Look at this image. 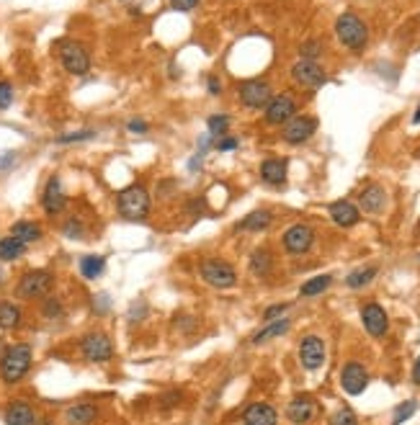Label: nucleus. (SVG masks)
Segmentation results:
<instances>
[{"instance_id": "de8ad7c7", "label": "nucleus", "mask_w": 420, "mask_h": 425, "mask_svg": "<svg viewBox=\"0 0 420 425\" xmlns=\"http://www.w3.org/2000/svg\"><path fill=\"white\" fill-rule=\"evenodd\" d=\"M413 121H415V124H420V106H418V111H415V116H413Z\"/></svg>"}, {"instance_id": "f8f14e48", "label": "nucleus", "mask_w": 420, "mask_h": 425, "mask_svg": "<svg viewBox=\"0 0 420 425\" xmlns=\"http://www.w3.org/2000/svg\"><path fill=\"white\" fill-rule=\"evenodd\" d=\"M314 132H317V119H312V116H292V119L284 124L281 137H284L289 144H302V142L310 140Z\"/></svg>"}, {"instance_id": "412c9836", "label": "nucleus", "mask_w": 420, "mask_h": 425, "mask_svg": "<svg viewBox=\"0 0 420 425\" xmlns=\"http://www.w3.org/2000/svg\"><path fill=\"white\" fill-rule=\"evenodd\" d=\"M358 201H361V209L366 214H379V212H385L387 193H385V188H382V186L371 183V186H366L361 193H358Z\"/></svg>"}, {"instance_id": "c85d7f7f", "label": "nucleus", "mask_w": 420, "mask_h": 425, "mask_svg": "<svg viewBox=\"0 0 420 425\" xmlns=\"http://www.w3.org/2000/svg\"><path fill=\"white\" fill-rule=\"evenodd\" d=\"M289 327H292V322H289V319H276V322H271L268 327H263L261 333H256L253 343H256V346H261V343H268V340H273V338H281L284 333H289Z\"/></svg>"}, {"instance_id": "4be33fe9", "label": "nucleus", "mask_w": 420, "mask_h": 425, "mask_svg": "<svg viewBox=\"0 0 420 425\" xmlns=\"http://www.w3.org/2000/svg\"><path fill=\"white\" fill-rule=\"evenodd\" d=\"M286 170H289L286 160H281V157H268V160L261 163V178H263V183L268 186H284Z\"/></svg>"}, {"instance_id": "c03bdc74", "label": "nucleus", "mask_w": 420, "mask_h": 425, "mask_svg": "<svg viewBox=\"0 0 420 425\" xmlns=\"http://www.w3.org/2000/svg\"><path fill=\"white\" fill-rule=\"evenodd\" d=\"M286 312V305H273V307H268V310L263 312V317L268 319V322H273V319L278 317V314H284Z\"/></svg>"}, {"instance_id": "393cba45", "label": "nucleus", "mask_w": 420, "mask_h": 425, "mask_svg": "<svg viewBox=\"0 0 420 425\" xmlns=\"http://www.w3.org/2000/svg\"><path fill=\"white\" fill-rule=\"evenodd\" d=\"M26 242H21L18 237H13V234H6V237H0V261L3 263H13L18 261V258H23L26 255Z\"/></svg>"}, {"instance_id": "09e8293b", "label": "nucleus", "mask_w": 420, "mask_h": 425, "mask_svg": "<svg viewBox=\"0 0 420 425\" xmlns=\"http://www.w3.org/2000/svg\"><path fill=\"white\" fill-rule=\"evenodd\" d=\"M418 234H420V222H418Z\"/></svg>"}, {"instance_id": "b1692460", "label": "nucleus", "mask_w": 420, "mask_h": 425, "mask_svg": "<svg viewBox=\"0 0 420 425\" xmlns=\"http://www.w3.org/2000/svg\"><path fill=\"white\" fill-rule=\"evenodd\" d=\"M8 234H13V237H18L21 242H26V245H31V242H39L44 237V230L39 222L34 220H18L11 225V232Z\"/></svg>"}, {"instance_id": "ea45409f", "label": "nucleus", "mask_w": 420, "mask_h": 425, "mask_svg": "<svg viewBox=\"0 0 420 425\" xmlns=\"http://www.w3.org/2000/svg\"><path fill=\"white\" fill-rule=\"evenodd\" d=\"M93 135H96L93 129H80V132H72V135L57 137V142H59V144H67V142H83V140H91Z\"/></svg>"}, {"instance_id": "f03ea898", "label": "nucleus", "mask_w": 420, "mask_h": 425, "mask_svg": "<svg viewBox=\"0 0 420 425\" xmlns=\"http://www.w3.org/2000/svg\"><path fill=\"white\" fill-rule=\"evenodd\" d=\"M116 209L124 220L129 222H142L150 214V193L142 183H132L121 188L116 196Z\"/></svg>"}, {"instance_id": "c756f323", "label": "nucleus", "mask_w": 420, "mask_h": 425, "mask_svg": "<svg viewBox=\"0 0 420 425\" xmlns=\"http://www.w3.org/2000/svg\"><path fill=\"white\" fill-rule=\"evenodd\" d=\"M271 266H273V258L266 248L256 250V253L250 255V271L256 273V276H268Z\"/></svg>"}, {"instance_id": "2f4dec72", "label": "nucleus", "mask_w": 420, "mask_h": 425, "mask_svg": "<svg viewBox=\"0 0 420 425\" xmlns=\"http://www.w3.org/2000/svg\"><path fill=\"white\" fill-rule=\"evenodd\" d=\"M374 276H377V268H374V266H366V268L353 271V273L346 278V283H348L351 289H361V286H366V283L374 281Z\"/></svg>"}, {"instance_id": "0eeeda50", "label": "nucleus", "mask_w": 420, "mask_h": 425, "mask_svg": "<svg viewBox=\"0 0 420 425\" xmlns=\"http://www.w3.org/2000/svg\"><path fill=\"white\" fill-rule=\"evenodd\" d=\"M80 353L91 363H106L114 358V346L106 333H86L80 338Z\"/></svg>"}, {"instance_id": "37998d69", "label": "nucleus", "mask_w": 420, "mask_h": 425, "mask_svg": "<svg viewBox=\"0 0 420 425\" xmlns=\"http://www.w3.org/2000/svg\"><path fill=\"white\" fill-rule=\"evenodd\" d=\"M214 147L220 149V152H227V149L237 147V140H235V137H225V140H217V144H214Z\"/></svg>"}, {"instance_id": "20e7f679", "label": "nucleus", "mask_w": 420, "mask_h": 425, "mask_svg": "<svg viewBox=\"0 0 420 425\" xmlns=\"http://www.w3.org/2000/svg\"><path fill=\"white\" fill-rule=\"evenodd\" d=\"M52 289H55V273L47 268H31L16 283V297L31 302V299L50 297Z\"/></svg>"}, {"instance_id": "423d86ee", "label": "nucleus", "mask_w": 420, "mask_h": 425, "mask_svg": "<svg viewBox=\"0 0 420 425\" xmlns=\"http://www.w3.org/2000/svg\"><path fill=\"white\" fill-rule=\"evenodd\" d=\"M57 47H59L57 50L59 62H62L64 70L70 72V75H78V78L88 75V70H91V55H88V50L83 44L67 39V42H59Z\"/></svg>"}, {"instance_id": "c9c22d12", "label": "nucleus", "mask_w": 420, "mask_h": 425, "mask_svg": "<svg viewBox=\"0 0 420 425\" xmlns=\"http://www.w3.org/2000/svg\"><path fill=\"white\" fill-rule=\"evenodd\" d=\"M328 425H358L356 412L351 410V407H341L338 412H333V415H330Z\"/></svg>"}, {"instance_id": "a18cd8bd", "label": "nucleus", "mask_w": 420, "mask_h": 425, "mask_svg": "<svg viewBox=\"0 0 420 425\" xmlns=\"http://www.w3.org/2000/svg\"><path fill=\"white\" fill-rule=\"evenodd\" d=\"M207 88H209V93H212V96H220V93H222V83H220V78H217V75H209Z\"/></svg>"}, {"instance_id": "39448f33", "label": "nucleus", "mask_w": 420, "mask_h": 425, "mask_svg": "<svg viewBox=\"0 0 420 425\" xmlns=\"http://www.w3.org/2000/svg\"><path fill=\"white\" fill-rule=\"evenodd\" d=\"M199 276L214 286V289H232L237 283V271L232 263L222 261V258H207L199 266Z\"/></svg>"}, {"instance_id": "9b49d317", "label": "nucleus", "mask_w": 420, "mask_h": 425, "mask_svg": "<svg viewBox=\"0 0 420 425\" xmlns=\"http://www.w3.org/2000/svg\"><path fill=\"white\" fill-rule=\"evenodd\" d=\"M314 242V230L310 225H292L284 232V248L292 255H305L312 248Z\"/></svg>"}, {"instance_id": "e433bc0d", "label": "nucleus", "mask_w": 420, "mask_h": 425, "mask_svg": "<svg viewBox=\"0 0 420 425\" xmlns=\"http://www.w3.org/2000/svg\"><path fill=\"white\" fill-rule=\"evenodd\" d=\"M320 52H322V44L317 42V39H310V42H305V44L300 47L302 60H314V62H317V57H320Z\"/></svg>"}, {"instance_id": "7ed1b4c3", "label": "nucleus", "mask_w": 420, "mask_h": 425, "mask_svg": "<svg viewBox=\"0 0 420 425\" xmlns=\"http://www.w3.org/2000/svg\"><path fill=\"white\" fill-rule=\"evenodd\" d=\"M335 36L338 42L351 52H363V47L369 44V28L358 18L356 13H343L335 21Z\"/></svg>"}, {"instance_id": "9d476101", "label": "nucleus", "mask_w": 420, "mask_h": 425, "mask_svg": "<svg viewBox=\"0 0 420 425\" xmlns=\"http://www.w3.org/2000/svg\"><path fill=\"white\" fill-rule=\"evenodd\" d=\"M292 78H294V83H300L302 88H310V91L322 88V85L328 83L325 70H322L314 60H300V62L292 67Z\"/></svg>"}, {"instance_id": "f704fd0d", "label": "nucleus", "mask_w": 420, "mask_h": 425, "mask_svg": "<svg viewBox=\"0 0 420 425\" xmlns=\"http://www.w3.org/2000/svg\"><path fill=\"white\" fill-rule=\"evenodd\" d=\"M227 127H229V116H225V113H214V116H209V121H207V129L212 137L227 135Z\"/></svg>"}, {"instance_id": "f3484780", "label": "nucleus", "mask_w": 420, "mask_h": 425, "mask_svg": "<svg viewBox=\"0 0 420 425\" xmlns=\"http://www.w3.org/2000/svg\"><path fill=\"white\" fill-rule=\"evenodd\" d=\"M328 212H330V220H333L338 227H353V225H358V220H361V209H358L353 201H348V198L333 201Z\"/></svg>"}, {"instance_id": "a19ab883", "label": "nucleus", "mask_w": 420, "mask_h": 425, "mask_svg": "<svg viewBox=\"0 0 420 425\" xmlns=\"http://www.w3.org/2000/svg\"><path fill=\"white\" fill-rule=\"evenodd\" d=\"M199 3L201 0H171V8L173 11H181V13H188V11H193Z\"/></svg>"}, {"instance_id": "79ce46f5", "label": "nucleus", "mask_w": 420, "mask_h": 425, "mask_svg": "<svg viewBox=\"0 0 420 425\" xmlns=\"http://www.w3.org/2000/svg\"><path fill=\"white\" fill-rule=\"evenodd\" d=\"M127 129L132 132V135H144V132H147L150 127H147V121H142V119H132L127 124Z\"/></svg>"}, {"instance_id": "1a4fd4ad", "label": "nucleus", "mask_w": 420, "mask_h": 425, "mask_svg": "<svg viewBox=\"0 0 420 425\" xmlns=\"http://www.w3.org/2000/svg\"><path fill=\"white\" fill-rule=\"evenodd\" d=\"M67 206V196H64V186L59 176H50L47 183L42 188V209L47 217H57V214L64 212Z\"/></svg>"}, {"instance_id": "a211bd4d", "label": "nucleus", "mask_w": 420, "mask_h": 425, "mask_svg": "<svg viewBox=\"0 0 420 425\" xmlns=\"http://www.w3.org/2000/svg\"><path fill=\"white\" fill-rule=\"evenodd\" d=\"M242 423L245 425H276L278 412H276V407H271V404H266V402H253L245 407V412H242Z\"/></svg>"}, {"instance_id": "473e14b6", "label": "nucleus", "mask_w": 420, "mask_h": 425, "mask_svg": "<svg viewBox=\"0 0 420 425\" xmlns=\"http://www.w3.org/2000/svg\"><path fill=\"white\" fill-rule=\"evenodd\" d=\"M62 234L64 237H70V240H83L88 234L86 225H83V220H78V217H70V220L62 225Z\"/></svg>"}, {"instance_id": "bb28decb", "label": "nucleus", "mask_w": 420, "mask_h": 425, "mask_svg": "<svg viewBox=\"0 0 420 425\" xmlns=\"http://www.w3.org/2000/svg\"><path fill=\"white\" fill-rule=\"evenodd\" d=\"M103 271H106V258H103V255H83V258H80V273H83V278H88V281L98 278Z\"/></svg>"}, {"instance_id": "aec40b11", "label": "nucleus", "mask_w": 420, "mask_h": 425, "mask_svg": "<svg viewBox=\"0 0 420 425\" xmlns=\"http://www.w3.org/2000/svg\"><path fill=\"white\" fill-rule=\"evenodd\" d=\"M96 420H98V407L93 402H75L64 410L67 425H93Z\"/></svg>"}, {"instance_id": "4c0bfd02", "label": "nucleus", "mask_w": 420, "mask_h": 425, "mask_svg": "<svg viewBox=\"0 0 420 425\" xmlns=\"http://www.w3.org/2000/svg\"><path fill=\"white\" fill-rule=\"evenodd\" d=\"M44 299H47V302H44V307H42L44 317H50V319L59 317V314H62V305H59L55 297H44Z\"/></svg>"}, {"instance_id": "a878e982", "label": "nucleus", "mask_w": 420, "mask_h": 425, "mask_svg": "<svg viewBox=\"0 0 420 425\" xmlns=\"http://www.w3.org/2000/svg\"><path fill=\"white\" fill-rule=\"evenodd\" d=\"M23 312L13 302H0V330H16L21 325Z\"/></svg>"}, {"instance_id": "6ab92c4d", "label": "nucleus", "mask_w": 420, "mask_h": 425, "mask_svg": "<svg viewBox=\"0 0 420 425\" xmlns=\"http://www.w3.org/2000/svg\"><path fill=\"white\" fill-rule=\"evenodd\" d=\"M286 415H289V420L297 425L302 423H310V420L317 415V402H314L312 397H294L292 402H289V407H286Z\"/></svg>"}, {"instance_id": "5701e85b", "label": "nucleus", "mask_w": 420, "mask_h": 425, "mask_svg": "<svg viewBox=\"0 0 420 425\" xmlns=\"http://www.w3.org/2000/svg\"><path fill=\"white\" fill-rule=\"evenodd\" d=\"M36 410L29 402H11L6 410V425H36Z\"/></svg>"}, {"instance_id": "2eb2a0df", "label": "nucleus", "mask_w": 420, "mask_h": 425, "mask_svg": "<svg viewBox=\"0 0 420 425\" xmlns=\"http://www.w3.org/2000/svg\"><path fill=\"white\" fill-rule=\"evenodd\" d=\"M292 116H297V101H294L292 96L281 93V96H273V98L268 101V106H266V121H268V124L281 127V124H286Z\"/></svg>"}, {"instance_id": "ddd939ff", "label": "nucleus", "mask_w": 420, "mask_h": 425, "mask_svg": "<svg viewBox=\"0 0 420 425\" xmlns=\"http://www.w3.org/2000/svg\"><path fill=\"white\" fill-rule=\"evenodd\" d=\"M341 387L346 390V395L356 397L369 387V371L361 366L358 361H348L341 371Z\"/></svg>"}, {"instance_id": "f257e3e1", "label": "nucleus", "mask_w": 420, "mask_h": 425, "mask_svg": "<svg viewBox=\"0 0 420 425\" xmlns=\"http://www.w3.org/2000/svg\"><path fill=\"white\" fill-rule=\"evenodd\" d=\"M34 363V351L29 343H13L0 353V379L3 384H18L26 379Z\"/></svg>"}, {"instance_id": "49530a36", "label": "nucleus", "mask_w": 420, "mask_h": 425, "mask_svg": "<svg viewBox=\"0 0 420 425\" xmlns=\"http://www.w3.org/2000/svg\"><path fill=\"white\" fill-rule=\"evenodd\" d=\"M413 382L420 384V356H418V361H415V366H413Z\"/></svg>"}, {"instance_id": "7c9ffc66", "label": "nucleus", "mask_w": 420, "mask_h": 425, "mask_svg": "<svg viewBox=\"0 0 420 425\" xmlns=\"http://www.w3.org/2000/svg\"><path fill=\"white\" fill-rule=\"evenodd\" d=\"M330 283H333V276H330V273H322V276H314L302 283L300 294L302 297H317V294H322V291L328 289Z\"/></svg>"}, {"instance_id": "4468645a", "label": "nucleus", "mask_w": 420, "mask_h": 425, "mask_svg": "<svg viewBox=\"0 0 420 425\" xmlns=\"http://www.w3.org/2000/svg\"><path fill=\"white\" fill-rule=\"evenodd\" d=\"M361 319H363V327H366V333H369L371 338H385L387 330H390V317H387L385 307H379L377 302H369V305H363Z\"/></svg>"}, {"instance_id": "dca6fc26", "label": "nucleus", "mask_w": 420, "mask_h": 425, "mask_svg": "<svg viewBox=\"0 0 420 425\" xmlns=\"http://www.w3.org/2000/svg\"><path fill=\"white\" fill-rule=\"evenodd\" d=\"M300 361L307 371H317L325 363V343L317 335H307L300 343Z\"/></svg>"}, {"instance_id": "6e6552de", "label": "nucleus", "mask_w": 420, "mask_h": 425, "mask_svg": "<svg viewBox=\"0 0 420 425\" xmlns=\"http://www.w3.org/2000/svg\"><path fill=\"white\" fill-rule=\"evenodd\" d=\"M237 96H240L242 106L248 108H266L268 101L273 98V91L266 80H242L237 85Z\"/></svg>"}, {"instance_id": "cd10ccee", "label": "nucleus", "mask_w": 420, "mask_h": 425, "mask_svg": "<svg viewBox=\"0 0 420 425\" xmlns=\"http://www.w3.org/2000/svg\"><path fill=\"white\" fill-rule=\"evenodd\" d=\"M271 222H273V217H271V212H250L245 220L237 225V230H248V232H263V230H268Z\"/></svg>"}, {"instance_id": "72a5a7b5", "label": "nucleus", "mask_w": 420, "mask_h": 425, "mask_svg": "<svg viewBox=\"0 0 420 425\" xmlns=\"http://www.w3.org/2000/svg\"><path fill=\"white\" fill-rule=\"evenodd\" d=\"M415 410H418V402H415V400H407V402L397 404V407H395V415H392V425H402L405 420L413 418Z\"/></svg>"}, {"instance_id": "58836bf2", "label": "nucleus", "mask_w": 420, "mask_h": 425, "mask_svg": "<svg viewBox=\"0 0 420 425\" xmlns=\"http://www.w3.org/2000/svg\"><path fill=\"white\" fill-rule=\"evenodd\" d=\"M13 103V85L8 80H0V111Z\"/></svg>"}]
</instances>
